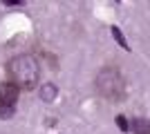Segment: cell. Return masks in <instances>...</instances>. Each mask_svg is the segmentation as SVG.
<instances>
[{
    "mask_svg": "<svg viewBox=\"0 0 150 134\" xmlns=\"http://www.w3.org/2000/svg\"><path fill=\"white\" fill-rule=\"evenodd\" d=\"M7 78L18 89H34L40 83V63L31 54H18L5 65Z\"/></svg>",
    "mask_w": 150,
    "mask_h": 134,
    "instance_id": "cell-1",
    "label": "cell"
},
{
    "mask_svg": "<svg viewBox=\"0 0 150 134\" xmlns=\"http://www.w3.org/2000/svg\"><path fill=\"white\" fill-rule=\"evenodd\" d=\"M94 87L105 101L110 103H119L125 98V81H123V74H121L119 67L114 65H105L101 67L96 78H94Z\"/></svg>",
    "mask_w": 150,
    "mask_h": 134,
    "instance_id": "cell-2",
    "label": "cell"
},
{
    "mask_svg": "<svg viewBox=\"0 0 150 134\" xmlns=\"http://www.w3.org/2000/svg\"><path fill=\"white\" fill-rule=\"evenodd\" d=\"M20 89L13 83H2L0 85V119H11L16 114V103H18Z\"/></svg>",
    "mask_w": 150,
    "mask_h": 134,
    "instance_id": "cell-3",
    "label": "cell"
},
{
    "mask_svg": "<svg viewBox=\"0 0 150 134\" xmlns=\"http://www.w3.org/2000/svg\"><path fill=\"white\" fill-rule=\"evenodd\" d=\"M38 96H40V101H43V103H54V101H56V96H58V87L54 83H43Z\"/></svg>",
    "mask_w": 150,
    "mask_h": 134,
    "instance_id": "cell-4",
    "label": "cell"
},
{
    "mask_svg": "<svg viewBox=\"0 0 150 134\" xmlns=\"http://www.w3.org/2000/svg\"><path fill=\"white\" fill-rule=\"evenodd\" d=\"M130 130L132 134H150V121L144 116H137V119L130 121Z\"/></svg>",
    "mask_w": 150,
    "mask_h": 134,
    "instance_id": "cell-5",
    "label": "cell"
},
{
    "mask_svg": "<svg viewBox=\"0 0 150 134\" xmlns=\"http://www.w3.org/2000/svg\"><path fill=\"white\" fill-rule=\"evenodd\" d=\"M110 32H112V38H114V40H117V43L121 45V49H125V51H130V45H128V40H125L123 32H121L119 27H112V29H110Z\"/></svg>",
    "mask_w": 150,
    "mask_h": 134,
    "instance_id": "cell-6",
    "label": "cell"
},
{
    "mask_svg": "<svg viewBox=\"0 0 150 134\" xmlns=\"http://www.w3.org/2000/svg\"><path fill=\"white\" fill-rule=\"evenodd\" d=\"M117 128H119L121 132H130V123H128V119H125L123 114L117 116Z\"/></svg>",
    "mask_w": 150,
    "mask_h": 134,
    "instance_id": "cell-7",
    "label": "cell"
},
{
    "mask_svg": "<svg viewBox=\"0 0 150 134\" xmlns=\"http://www.w3.org/2000/svg\"><path fill=\"white\" fill-rule=\"evenodd\" d=\"M2 5H5V7H23L25 2H16V0H5Z\"/></svg>",
    "mask_w": 150,
    "mask_h": 134,
    "instance_id": "cell-8",
    "label": "cell"
}]
</instances>
